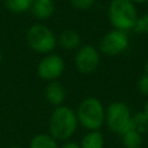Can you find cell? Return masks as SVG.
I'll return each instance as SVG.
<instances>
[{"label":"cell","instance_id":"obj_24","mask_svg":"<svg viewBox=\"0 0 148 148\" xmlns=\"http://www.w3.org/2000/svg\"><path fill=\"white\" fill-rule=\"evenodd\" d=\"M9 148H22L21 146H12V147H9Z\"/></svg>","mask_w":148,"mask_h":148},{"label":"cell","instance_id":"obj_4","mask_svg":"<svg viewBox=\"0 0 148 148\" xmlns=\"http://www.w3.org/2000/svg\"><path fill=\"white\" fill-rule=\"evenodd\" d=\"M104 123L111 132L120 135L134 128L131 109L125 102L121 101L111 102L106 106Z\"/></svg>","mask_w":148,"mask_h":148},{"label":"cell","instance_id":"obj_1","mask_svg":"<svg viewBox=\"0 0 148 148\" xmlns=\"http://www.w3.org/2000/svg\"><path fill=\"white\" fill-rule=\"evenodd\" d=\"M79 126L75 111L67 106H56L49 119V134L57 141H68Z\"/></svg>","mask_w":148,"mask_h":148},{"label":"cell","instance_id":"obj_11","mask_svg":"<svg viewBox=\"0 0 148 148\" xmlns=\"http://www.w3.org/2000/svg\"><path fill=\"white\" fill-rule=\"evenodd\" d=\"M57 43L65 50H75L80 46L81 37L77 31L67 29L59 35V37L57 38Z\"/></svg>","mask_w":148,"mask_h":148},{"label":"cell","instance_id":"obj_25","mask_svg":"<svg viewBox=\"0 0 148 148\" xmlns=\"http://www.w3.org/2000/svg\"><path fill=\"white\" fill-rule=\"evenodd\" d=\"M1 61H2V54H1V51H0V65H1Z\"/></svg>","mask_w":148,"mask_h":148},{"label":"cell","instance_id":"obj_10","mask_svg":"<svg viewBox=\"0 0 148 148\" xmlns=\"http://www.w3.org/2000/svg\"><path fill=\"white\" fill-rule=\"evenodd\" d=\"M30 10L37 20H47L54 12V3L52 0H34Z\"/></svg>","mask_w":148,"mask_h":148},{"label":"cell","instance_id":"obj_12","mask_svg":"<svg viewBox=\"0 0 148 148\" xmlns=\"http://www.w3.org/2000/svg\"><path fill=\"white\" fill-rule=\"evenodd\" d=\"M81 148H103L104 147V136L103 134L98 131H88L81 142H80Z\"/></svg>","mask_w":148,"mask_h":148},{"label":"cell","instance_id":"obj_15","mask_svg":"<svg viewBox=\"0 0 148 148\" xmlns=\"http://www.w3.org/2000/svg\"><path fill=\"white\" fill-rule=\"evenodd\" d=\"M34 0H5V7L14 13V14H22L30 10Z\"/></svg>","mask_w":148,"mask_h":148},{"label":"cell","instance_id":"obj_18","mask_svg":"<svg viewBox=\"0 0 148 148\" xmlns=\"http://www.w3.org/2000/svg\"><path fill=\"white\" fill-rule=\"evenodd\" d=\"M95 1L96 0H69L71 5L79 10H86L91 8L95 5Z\"/></svg>","mask_w":148,"mask_h":148},{"label":"cell","instance_id":"obj_22","mask_svg":"<svg viewBox=\"0 0 148 148\" xmlns=\"http://www.w3.org/2000/svg\"><path fill=\"white\" fill-rule=\"evenodd\" d=\"M130 1H132L134 5L135 3H145V2H148V0H130Z\"/></svg>","mask_w":148,"mask_h":148},{"label":"cell","instance_id":"obj_14","mask_svg":"<svg viewBox=\"0 0 148 148\" xmlns=\"http://www.w3.org/2000/svg\"><path fill=\"white\" fill-rule=\"evenodd\" d=\"M123 146L125 148H141L143 145L142 133L136 130H130L123 135Z\"/></svg>","mask_w":148,"mask_h":148},{"label":"cell","instance_id":"obj_9","mask_svg":"<svg viewBox=\"0 0 148 148\" xmlns=\"http://www.w3.org/2000/svg\"><path fill=\"white\" fill-rule=\"evenodd\" d=\"M66 89L65 87L58 81H50L45 86L44 89V96L45 99L53 106H60L64 105V102L66 99Z\"/></svg>","mask_w":148,"mask_h":148},{"label":"cell","instance_id":"obj_8","mask_svg":"<svg viewBox=\"0 0 148 148\" xmlns=\"http://www.w3.org/2000/svg\"><path fill=\"white\" fill-rule=\"evenodd\" d=\"M65 71L64 59L54 53L45 54L37 65V75L44 81L58 80Z\"/></svg>","mask_w":148,"mask_h":148},{"label":"cell","instance_id":"obj_17","mask_svg":"<svg viewBox=\"0 0 148 148\" xmlns=\"http://www.w3.org/2000/svg\"><path fill=\"white\" fill-rule=\"evenodd\" d=\"M132 30H134V32L136 34H148V13L138 16Z\"/></svg>","mask_w":148,"mask_h":148},{"label":"cell","instance_id":"obj_20","mask_svg":"<svg viewBox=\"0 0 148 148\" xmlns=\"http://www.w3.org/2000/svg\"><path fill=\"white\" fill-rule=\"evenodd\" d=\"M59 148H81V147L79 143L74 141H65V143H62Z\"/></svg>","mask_w":148,"mask_h":148},{"label":"cell","instance_id":"obj_23","mask_svg":"<svg viewBox=\"0 0 148 148\" xmlns=\"http://www.w3.org/2000/svg\"><path fill=\"white\" fill-rule=\"evenodd\" d=\"M145 74L148 75V60H147L146 64H145Z\"/></svg>","mask_w":148,"mask_h":148},{"label":"cell","instance_id":"obj_6","mask_svg":"<svg viewBox=\"0 0 148 148\" xmlns=\"http://www.w3.org/2000/svg\"><path fill=\"white\" fill-rule=\"evenodd\" d=\"M130 44L128 36L125 31L112 29L108 31L99 42V51L108 57H116L123 53Z\"/></svg>","mask_w":148,"mask_h":148},{"label":"cell","instance_id":"obj_5","mask_svg":"<svg viewBox=\"0 0 148 148\" xmlns=\"http://www.w3.org/2000/svg\"><path fill=\"white\" fill-rule=\"evenodd\" d=\"M27 43L31 50L40 54H49L57 46V37L53 31L44 24H32L25 35Z\"/></svg>","mask_w":148,"mask_h":148},{"label":"cell","instance_id":"obj_19","mask_svg":"<svg viewBox=\"0 0 148 148\" xmlns=\"http://www.w3.org/2000/svg\"><path fill=\"white\" fill-rule=\"evenodd\" d=\"M138 90L141 95L148 96V75L143 74L138 81Z\"/></svg>","mask_w":148,"mask_h":148},{"label":"cell","instance_id":"obj_7","mask_svg":"<svg viewBox=\"0 0 148 148\" xmlns=\"http://www.w3.org/2000/svg\"><path fill=\"white\" fill-rule=\"evenodd\" d=\"M99 61H101L99 51L94 45L90 44L80 46L74 57L75 67L81 74L94 73L97 69Z\"/></svg>","mask_w":148,"mask_h":148},{"label":"cell","instance_id":"obj_2","mask_svg":"<svg viewBox=\"0 0 148 148\" xmlns=\"http://www.w3.org/2000/svg\"><path fill=\"white\" fill-rule=\"evenodd\" d=\"M79 124L87 131H98L105 121V108L94 96L83 98L75 111Z\"/></svg>","mask_w":148,"mask_h":148},{"label":"cell","instance_id":"obj_21","mask_svg":"<svg viewBox=\"0 0 148 148\" xmlns=\"http://www.w3.org/2000/svg\"><path fill=\"white\" fill-rule=\"evenodd\" d=\"M142 112H143L145 117H146V118H147V120H148V99H147V102L145 103V106H143V110H142Z\"/></svg>","mask_w":148,"mask_h":148},{"label":"cell","instance_id":"obj_16","mask_svg":"<svg viewBox=\"0 0 148 148\" xmlns=\"http://www.w3.org/2000/svg\"><path fill=\"white\" fill-rule=\"evenodd\" d=\"M133 119V127L134 130L139 131L140 133H142L143 131H146L148 128V120L145 117L143 112H136L134 116H132Z\"/></svg>","mask_w":148,"mask_h":148},{"label":"cell","instance_id":"obj_3","mask_svg":"<svg viewBox=\"0 0 148 148\" xmlns=\"http://www.w3.org/2000/svg\"><path fill=\"white\" fill-rule=\"evenodd\" d=\"M108 17L113 29L127 32L133 29L136 22L138 10L130 0H111L108 8Z\"/></svg>","mask_w":148,"mask_h":148},{"label":"cell","instance_id":"obj_13","mask_svg":"<svg viewBox=\"0 0 148 148\" xmlns=\"http://www.w3.org/2000/svg\"><path fill=\"white\" fill-rule=\"evenodd\" d=\"M28 148H59V146L58 141L50 134L39 133L30 140Z\"/></svg>","mask_w":148,"mask_h":148}]
</instances>
